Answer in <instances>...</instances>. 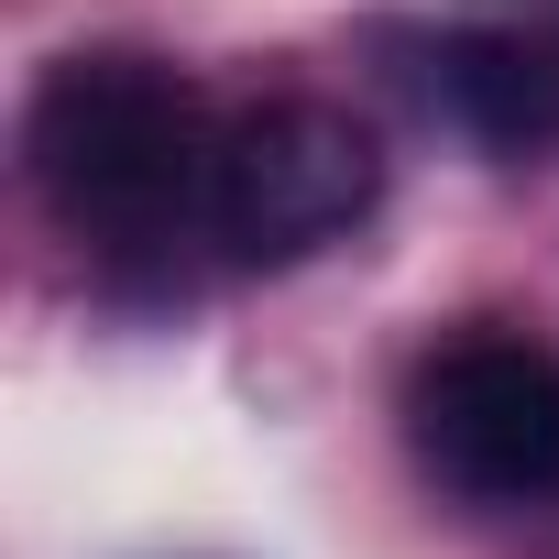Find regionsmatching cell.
Segmentation results:
<instances>
[{
  "label": "cell",
  "mask_w": 559,
  "mask_h": 559,
  "mask_svg": "<svg viewBox=\"0 0 559 559\" xmlns=\"http://www.w3.org/2000/svg\"><path fill=\"white\" fill-rule=\"evenodd\" d=\"M209 121L198 88L165 56H67L45 67L34 110H23V165L45 187V209L88 241H154L187 198H209Z\"/></svg>",
  "instance_id": "1"
},
{
  "label": "cell",
  "mask_w": 559,
  "mask_h": 559,
  "mask_svg": "<svg viewBox=\"0 0 559 559\" xmlns=\"http://www.w3.org/2000/svg\"><path fill=\"white\" fill-rule=\"evenodd\" d=\"M417 461L472 504H559V352L526 330H461L406 384Z\"/></svg>",
  "instance_id": "2"
},
{
  "label": "cell",
  "mask_w": 559,
  "mask_h": 559,
  "mask_svg": "<svg viewBox=\"0 0 559 559\" xmlns=\"http://www.w3.org/2000/svg\"><path fill=\"white\" fill-rule=\"evenodd\" d=\"M384 187V154L352 110L330 99H274L252 121L219 132L209 154V230L241 252V263H297L319 241H341Z\"/></svg>",
  "instance_id": "3"
},
{
  "label": "cell",
  "mask_w": 559,
  "mask_h": 559,
  "mask_svg": "<svg viewBox=\"0 0 559 559\" xmlns=\"http://www.w3.org/2000/svg\"><path fill=\"white\" fill-rule=\"evenodd\" d=\"M439 110H450L483 154H548V143H559V45L450 34V45H439Z\"/></svg>",
  "instance_id": "4"
}]
</instances>
